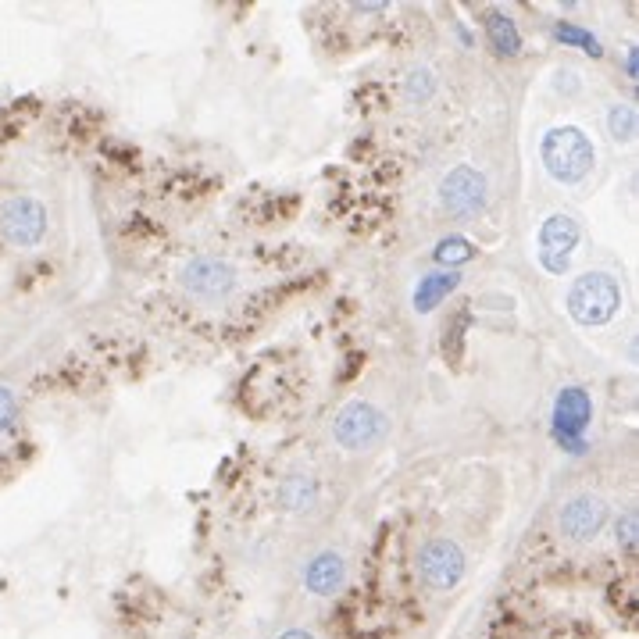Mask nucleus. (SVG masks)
I'll return each instance as SVG.
<instances>
[{"instance_id":"f257e3e1","label":"nucleus","mask_w":639,"mask_h":639,"mask_svg":"<svg viewBox=\"0 0 639 639\" xmlns=\"http://www.w3.org/2000/svg\"><path fill=\"white\" fill-rule=\"evenodd\" d=\"M540 161L554 183L579 186L597 168V147L579 125H554L540 140Z\"/></svg>"},{"instance_id":"f03ea898","label":"nucleus","mask_w":639,"mask_h":639,"mask_svg":"<svg viewBox=\"0 0 639 639\" xmlns=\"http://www.w3.org/2000/svg\"><path fill=\"white\" fill-rule=\"evenodd\" d=\"M622 286L611 272H582L565 293V308L575 325L582 329H600L615 322L622 311Z\"/></svg>"},{"instance_id":"7ed1b4c3","label":"nucleus","mask_w":639,"mask_h":639,"mask_svg":"<svg viewBox=\"0 0 639 639\" xmlns=\"http://www.w3.org/2000/svg\"><path fill=\"white\" fill-rule=\"evenodd\" d=\"M593 422V400L582 386H565L554 397V411H550V436L565 454H586V432Z\"/></svg>"},{"instance_id":"20e7f679","label":"nucleus","mask_w":639,"mask_h":639,"mask_svg":"<svg viewBox=\"0 0 639 639\" xmlns=\"http://www.w3.org/2000/svg\"><path fill=\"white\" fill-rule=\"evenodd\" d=\"M47 208L29 193H18L0 204V240L11 250H36L47 240Z\"/></svg>"},{"instance_id":"39448f33","label":"nucleus","mask_w":639,"mask_h":639,"mask_svg":"<svg viewBox=\"0 0 639 639\" xmlns=\"http://www.w3.org/2000/svg\"><path fill=\"white\" fill-rule=\"evenodd\" d=\"M386 432H390V418L368 400H350L347 407H340V415L332 422V440L340 443L343 450H350V454L382 443Z\"/></svg>"},{"instance_id":"423d86ee","label":"nucleus","mask_w":639,"mask_h":639,"mask_svg":"<svg viewBox=\"0 0 639 639\" xmlns=\"http://www.w3.org/2000/svg\"><path fill=\"white\" fill-rule=\"evenodd\" d=\"M486 200H490V183H486V175H482L475 165H457L443 175L440 204L447 215L479 218L482 211H486Z\"/></svg>"},{"instance_id":"0eeeda50","label":"nucleus","mask_w":639,"mask_h":639,"mask_svg":"<svg viewBox=\"0 0 639 639\" xmlns=\"http://www.w3.org/2000/svg\"><path fill=\"white\" fill-rule=\"evenodd\" d=\"M236 283H240L236 268L225 258H215V254H200V258H190L179 268V286H183L190 297L208 300V304L225 300L236 290Z\"/></svg>"},{"instance_id":"6e6552de","label":"nucleus","mask_w":639,"mask_h":639,"mask_svg":"<svg viewBox=\"0 0 639 639\" xmlns=\"http://www.w3.org/2000/svg\"><path fill=\"white\" fill-rule=\"evenodd\" d=\"M415 568H418V579L429 586V590H454L457 582L465 579V550L461 543L447 540V536H436L429 540L415 557Z\"/></svg>"},{"instance_id":"1a4fd4ad","label":"nucleus","mask_w":639,"mask_h":639,"mask_svg":"<svg viewBox=\"0 0 639 639\" xmlns=\"http://www.w3.org/2000/svg\"><path fill=\"white\" fill-rule=\"evenodd\" d=\"M582 240V225L575 215H550L547 222L540 225V265L547 268L550 275H565L572 268L575 247Z\"/></svg>"},{"instance_id":"9d476101","label":"nucleus","mask_w":639,"mask_h":639,"mask_svg":"<svg viewBox=\"0 0 639 639\" xmlns=\"http://www.w3.org/2000/svg\"><path fill=\"white\" fill-rule=\"evenodd\" d=\"M607 518H611V507H607L604 497H593V493H579L572 497L565 507H561V532H565V540L572 543H590L597 540L600 532H604Z\"/></svg>"},{"instance_id":"9b49d317","label":"nucleus","mask_w":639,"mask_h":639,"mask_svg":"<svg viewBox=\"0 0 639 639\" xmlns=\"http://www.w3.org/2000/svg\"><path fill=\"white\" fill-rule=\"evenodd\" d=\"M347 582V561L336 550H322L304 565V590L315 597H336Z\"/></svg>"},{"instance_id":"f8f14e48","label":"nucleus","mask_w":639,"mask_h":639,"mask_svg":"<svg viewBox=\"0 0 639 639\" xmlns=\"http://www.w3.org/2000/svg\"><path fill=\"white\" fill-rule=\"evenodd\" d=\"M461 286V272H447V268H440V272H429L418 279L415 293H411V304H415L418 315H432V311L440 308L443 300L450 297V293Z\"/></svg>"},{"instance_id":"ddd939ff","label":"nucleus","mask_w":639,"mask_h":639,"mask_svg":"<svg viewBox=\"0 0 639 639\" xmlns=\"http://www.w3.org/2000/svg\"><path fill=\"white\" fill-rule=\"evenodd\" d=\"M486 40H490V47L497 50L500 58H518L522 54V29H518V22L507 11H486Z\"/></svg>"},{"instance_id":"4468645a","label":"nucleus","mask_w":639,"mask_h":639,"mask_svg":"<svg viewBox=\"0 0 639 639\" xmlns=\"http://www.w3.org/2000/svg\"><path fill=\"white\" fill-rule=\"evenodd\" d=\"M318 497H322V490H318V479L311 472L286 475L283 486H279V500H283V507L286 511H293V515L311 511V507L318 504Z\"/></svg>"},{"instance_id":"2eb2a0df","label":"nucleus","mask_w":639,"mask_h":639,"mask_svg":"<svg viewBox=\"0 0 639 639\" xmlns=\"http://www.w3.org/2000/svg\"><path fill=\"white\" fill-rule=\"evenodd\" d=\"M550 36H554L557 43H565V47L582 50L586 58H604V43H600L590 29H582V25L575 22H554L550 25Z\"/></svg>"},{"instance_id":"dca6fc26","label":"nucleus","mask_w":639,"mask_h":639,"mask_svg":"<svg viewBox=\"0 0 639 639\" xmlns=\"http://www.w3.org/2000/svg\"><path fill=\"white\" fill-rule=\"evenodd\" d=\"M475 254H479V247H475L472 240H465V236H447V240H440L436 250H432L436 265H443L447 272H457L461 265L475 261Z\"/></svg>"},{"instance_id":"f3484780","label":"nucleus","mask_w":639,"mask_h":639,"mask_svg":"<svg viewBox=\"0 0 639 639\" xmlns=\"http://www.w3.org/2000/svg\"><path fill=\"white\" fill-rule=\"evenodd\" d=\"M604 125H607V136L615 143H632L636 140V125H639V115H636V108L632 104H611L607 108V115H604Z\"/></svg>"},{"instance_id":"a211bd4d","label":"nucleus","mask_w":639,"mask_h":639,"mask_svg":"<svg viewBox=\"0 0 639 639\" xmlns=\"http://www.w3.org/2000/svg\"><path fill=\"white\" fill-rule=\"evenodd\" d=\"M432 93H436V72L425 65H415L404 79V97L411 100V104H429Z\"/></svg>"},{"instance_id":"6ab92c4d","label":"nucleus","mask_w":639,"mask_h":639,"mask_svg":"<svg viewBox=\"0 0 639 639\" xmlns=\"http://www.w3.org/2000/svg\"><path fill=\"white\" fill-rule=\"evenodd\" d=\"M18 411H22V404H18V393L11 390V386H0V436L15 429Z\"/></svg>"},{"instance_id":"aec40b11","label":"nucleus","mask_w":639,"mask_h":639,"mask_svg":"<svg viewBox=\"0 0 639 639\" xmlns=\"http://www.w3.org/2000/svg\"><path fill=\"white\" fill-rule=\"evenodd\" d=\"M615 536H618V547H622L625 554H636V536H639V518H636V511H625V515L618 518Z\"/></svg>"},{"instance_id":"412c9836","label":"nucleus","mask_w":639,"mask_h":639,"mask_svg":"<svg viewBox=\"0 0 639 639\" xmlns=\"http://www.w3.org/2000/svg\"><path fill=\"white\" fill-rule=\"evenodd\" d=\"M357 15H379V11H386V4H354Z\"/></svg>"},{"instance_id":"4be33fe9","label":"nucleus","mask_w":639,"mask_h":639,"mask_svg":"<svg viewBox=\"0 0 639 639\" xmlns=\"http://www.w3.org/2000/svg\"><path fill=\"white\" fill-rule=\"evenodd\" d=\"M636 61H639V54L629 50V54H625V72H629V79H636Z\"/></svg>"},{"instance_id":"5701e85b","label":"nucleus","mask_w":639,"mask_h":639,"mask_svg":"<svg viewBox=\"0 0 639 639\" xmlns=\"http://www.w3.org/2000/svg\"><path fill=\"white\" fill-rule=\"evenodd\" d=\"M279 639H315L311 632H304V629H290V632H283Z\"/></svg>"}]
</instances>
